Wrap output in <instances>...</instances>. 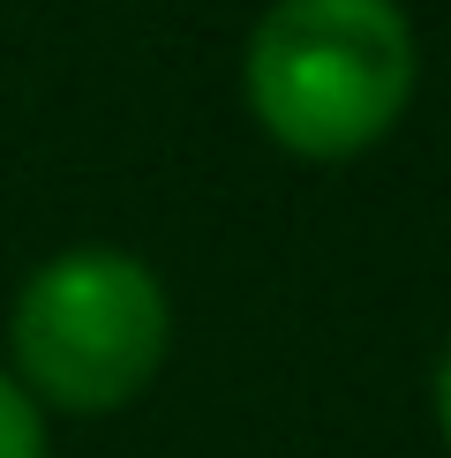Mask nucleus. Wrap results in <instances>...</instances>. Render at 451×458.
<instances>
[{
    "mask_svg": "<svg viewBox=\"0 0 451 458\" xmlns=\"http://www.w3.org/2000/svg\"><path fill=\"white\" fill-rule=\"evenodd\" d=\"M0 458H46V421H38V398L0 369Z\"/></svg>",
    "mask_w": 451,
    "mask_h": 458,
    "instance_id": "nucleus-3",
    "label": "nucleus"
},
{
    "mask_svg": "<svg viewBox=\"0 0 451 458\" xmlns=\"http://www.w3.org/2000/svg\"><path fill=\"white\" fill-rule=\"evenodd\" d=\"M15 384L61 413H121L174 346V309L128 248H68L38 263L8 316Z\"/></svg>",
    "mask_w": 451,
    "mask_h": 458,
    "instance_id": "nucleus-2",
    "label": "nucleus"
},
{
    "mask_svg": "<svg viewBox=\"0 0 451 458\" xmlns=\"http://www.w3.org/2000/svg\"><path fill=\"white\" fill-rule=\"evenodd\" d=\"M437 428H444V444H451V346L437 360Z\"/></svg>",
    "mask_w": 451,
    "mask_h": 458,
    "instance_id": "nucleus-4",
    "label": "nucleus"
},
{
    "mask_svg": "<svg viewBox=\"0 0 451 458\" xmlns=\"http://www.w3.org/2000/svg\"><path fill=\"white\" fill-rule=\"evenodd\" d=\"M249 113L309 165L362 158L413 98V23L399 0H278L249 38Z\"/></svg>",
    "mask_w": 451,
    "mask_h": 458,
    "instance_id": "nucleus-1",
    "label": "nucleus"
}]
</instances>
